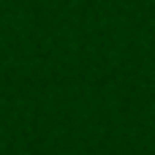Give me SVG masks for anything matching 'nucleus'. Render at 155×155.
<instances>
[]
</instances>
